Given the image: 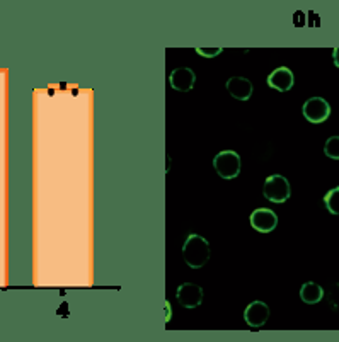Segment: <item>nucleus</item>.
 Instances as JSON below:
<instances>
[{"mask_svg": "<svg viewBox=\"0 0 339 342\" xmlns=\"http://www.w3.org/2000/svg\"><path fill=\"white\" fill-rule=\"evenodd\" d=\"M183 259L193 269H200L210 261V244L208 240L196 233L188 235L183 245Z\"/></svg>", "mask_w": 339, "mask_h": 342, "instance_id": "obj_1", "label": "nucleus"}, {"mask_svg": "<svg viewBox=\"0 0 339 342\" xmlns=\"http://www.w3.org/2000/svg\"><path fill=\"white\" fill-rule=\"evenodd\" d=\"M213 167L222 179H235L241 174V157L234 150H223L215 155Z\"/></svg>", "mask_w": 339, "mask_h": 342, "instance_id": "obj_2", "label": "nucleus"}, {"mask_svg": "<svg viewBox=\"0 0 339 342\" xmlns=\"http://www.w3.org/2000/svg\"><path fill=\"white\" fill-rule=\"evenodd\" d=\"M263 194L268 201H271V203H276V204L285 203V201H288V197L292 194L290 182H288L287 177H283L280 174L270 175L266 179V182H264Z\"/></svg>", "mask_w": 339, "mask_h": 342, "instance_id": "obj_3", "label": "nucleus"}, {"mask_svg": "<svg viewBox=\"0 0 339 342\" xmlns=\"http://www.w3.org/2000/svg\"><path fill=\"white\" fill-rule=\"evenodd\" d=\"M302 113L310 123H324L331 116V106L322 97H310L302 108Z\"/></svg>", "mask_w": 339, "mask_h": 342, "instance_id": "obj_4", "label": "nucleus"}, {"mask_svg": "<svg viewBox=\"0 0 339 342\" xmlns=\"http://www.w3.org/2000/svg\"><path fill=\"white\" fill-rule=\"evenodd\" d=\"M251 225L256 232L270 233L278 225V216L270 208H258L251 213Z\"/></svg>", "mask_w": 339, "mask_h": 342, "instance_id": "obj_5", "label": "nucleus"}, {"mask_svg": "<svg viewBox=\"0 0 339 342\" xmlns=\"http://www.w3.org/2000/svg\"><path fill=\"white\" fill-rule=\"evenodd\" d=\"M176 298L179 305H183L184 308H196L200 307L201 302H203V290H201L198 284L193 283H184L177 288L176 291Z\"/></svg>", "mask_w": 339, "mask_h": 342, "instance_id": "obj_6", "label": "nucleus"}, {"mask_svg": "<svg viewBox=\"0 0 339 342\" xmlns=\"http://www.w3.org/2000/svg\"><path fill=\"white\" fill-rule=\"evenodd\" d=\"M270 319V307L264 302H252L244 310V322L252 329H261Z\"/></svg>", "mask_w": 339, "mask_h": 342, "instance_id": "obj_7", "label": "nucleus"}, {"mask_svg": "<svg viewBox=\"0 0 339 342\" xmlns=\"http://www.w3.org/2000/svg\"><path fill=\"white\" fill-rule=\"evenodd\" d=\"M169 82H171V87L179 92H189L194 87V82H196V75L191 68L183 67V68H176L171 72L169 75Z\"/></svg>", "mask_w": 339, "mask_h": 342, "instance_id": "obj_8", "label": "nucleus"}, {"mask_svg": "<svg viewBox=\"0 0 339 342\" xmlns=\"http://www.w3.org/2000/svg\"><path fill=\"white\" fill-rule=\"evenodd\" d=\"M293 84H295V77L288 67H280L268 75V85L278 92H287L293 87Z\"/></svg>", "mask_w": 339, "mask_h": 342, "instance_id": "obj_9", "label": "nucleus"}, {"mask_svg": "<svg viewBox=\"0 0 339 342\" xmlns=\"http://www.w3.org/2000/svg\"><path fill=\"white\" fill-rule=\"evenodd\" d=\"M227 90L234 99L247 101L252 96V82L246 77H232L227 82Z\"/></svg>", "mask_w": 339, "mask_h": 342, "instance_id": "obj_10", "label": "nucleus"}, {"mask_svg": "<svg viewBox=\"0 0 339 342\" xmlns=\"http://www.w3.org/2000/svg\"><path fill=\"white\" fill-rule=\"evenodd\" d=\"M300 298L307 305H316L324 298V290L316 283H305L300 288Z\"/></svg>", "mask_w": 339, "mask_h": 342, "instance_id": "obj_11", "label": "nucleus"}, {"mask_svg": "<svg viewBox=\"0 0 339 342\" xmlns=\"http://www.w3.org/2000/svg\"><path fill=\"white\" fill-rule=\"evenodd\" d=\"M324 204L333 215H339V187L331 189L328 194L324 196Z\"/></svg>", "mask_w": 339, "mask_h": 342, "instance_id": "obj_12", "label": "nucleus"}, {"mask_svg": "<svg viewBox=\"0 0 339 342\" xmlns=\"http://www.w3.org/2000/svg\"><path fill=\"white\" fill-rule=\"evenodd\" d=\"M324 154L333 160H339V137H331L324 145Z\"/></svg>", "mask_w": 339, "mask_h": 342, "instance_id": "obj_13", "label": "nucleus"}, {"mask_svg": "<svg viewBox=\"0 0 339 342\" xmlns=\"http://www.w3.org/2000/svg\"><path fill=\"white\" fill-rule=\"evenodd\" d=\"M198 55L201 56H206V58H213V56L220 55V53L223 51L222 48H196Z\"/></svg>", "mask_w": 339, "mask_h": 342, "instance_id": "obj_14", "label": "nucleus"}, {"mask_svg": "<svg viewBox=\"0 0 339 342\" xmlns=\"http://www.w3.org/2000/svg\"><path fill=\"white\" fill-rule=\"evenodd\" d=\"M328 298H329V303L333 305L334 308H339V284H334V286L331 288Z\"/></svg>", "mask_w": 339, "mask_h": 342, "instance_id": "obj_15", "label": "nucleus"}, {"mask_svg": "<svg viewBox=\"0 0 339 342\" xmlns=\"http://www.w3.org/2000/svg\"><path fill=\"white\" fill-rule=\"evenodd\" d=\"M56 313H58L60 317H68V305L67 303H61L60 310L56 312Z\"/></svg>", "mask_w": 339, "mask_h": 342, "instance_id": "obj_16", "label": "nucleus"}, {"mask_svg": "<svg viewBox=\"0 0 339 342\" xmlns=\"http://www.w3.org/2000/svg\"><path fill=\"white\" fill-rule=\"evenodd\" d=\"M333 58H334V65L339 68V48L334 49V53H333Z\"/></svg>", "mask_w": 339, "mask_h": 342, "instance_id": "obj_17", "label": "nucleus"}]
</instances>
